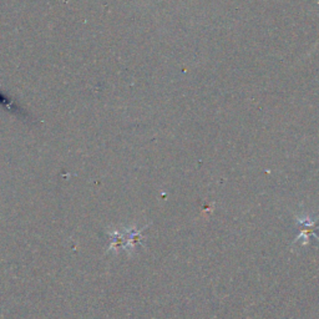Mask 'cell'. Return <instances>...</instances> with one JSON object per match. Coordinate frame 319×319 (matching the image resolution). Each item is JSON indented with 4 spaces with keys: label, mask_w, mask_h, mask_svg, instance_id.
Wrapping results in <instances>:
<instances>
[{
    "label": "cell",
    "mask_w": 319,
    "mask_h": 319,
    "mask_svg": "<svg viewBox=\"0 0 319 319\" xmlns=\"http://www.w3.org/2000/svg\"><path fill=\"white\" fill-rule=\"evenodd\" d=\"M315 230H317V227H305L304 230H302L301 232H299V234L296 237V239H294L293 243H292V244H294V243H296V242L301 241L302 238H304L303 243H302V244H307L308 243V239H309L310 236H314L315 239H317V241H319V237L317 236V234H315Z\"/></svg>",
    "instance_id": "obj_1"
}]
</instances>
